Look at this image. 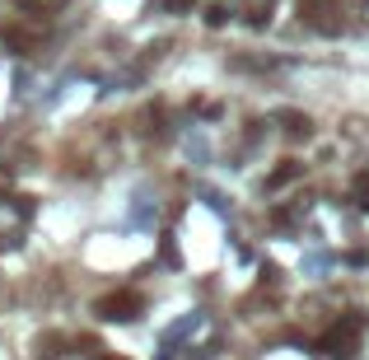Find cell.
I'll return each mask as SVG.
<instances>
[{"instance_id":"obj_2","label":"cell","mask_w":369,"mask_h":360,"mask_svg":"<svg viewBox=\"0 0 369 360\" xmlns=\"http://www.w3.org/2000/svg\"><path fill=\"white\" fill-rule=\"evenodd\" d=\"M136 309H140V299L136 295H108V299H98V313H103V318H112V323H117V318H136Z\"/></svg>"},{"instance_id":"obj_6","label":"cell","mask_w":369,"mask_h":360,"mask_svg":"<svg viewBox=\"0 0 369 360\" xmlns=\"http://www.w3.org/2000/svg\"><path fill=\"white\" fill-rule=\"evenodd\" d=\"M169 5H173V10H187V5H192V0H169Z\"/></svg>"},{"instance_id":"obj_5","label":"cell","mask_w":369,"mask_h":360,"mask_svg":"<svg viewBox=\"0 0 369 360\" xmlns=\"http://www.w3.org/2000/svg\"><path fill=\"white\" fill-rule=\"evenodd\" d=\"M225 19H229V10H225V5H211V10H206V24H211V29H220Z\"/></svg>"},{"instance_id":"obj_3","label":"cell","mask_w":369,"mask_h":360,"mask_svg":"<svg viewBox=\"0 0 369 360\" xmlns=\"http://www.w3.org/2000/svg\"><path fill=\"white\" fill-rule=\"evenodd\" d=\"M299 173H304V164H299V159H285V164H280V169L266 178V188H285L290 178H299Z\"/></svg>"},{"instance_id":"obj_4","label":"cell","mask_w":369,"mask_h":360,"mask_svg":"<svg viewBox=\"0 0 369 360\" xmlns=\"http://www.w3.org/2000/svg\"><path fill=\"white\" fill-rule=\"evenodd\" d=\"M355 202L369 211V173H360V178H355Z\"/></svg>"},{"instance_id":"obj_8","label":"cell","mask_w":369,"mask_h":360,"mask_svg":"<svg viewBox=\"0 0 369 360\" xmlns=\"http://www.w3.org/2000/svg\"><path fill=\"white\" fill-rule=\"evenodd\" d=\"M98 360H126V356H98Z\"/></svg>"},{"instance_id":"obj_1","label":"cell","mask_w":369,"mask_h":360,"mask_svg":"<svg viewBox=\"0 0 369 360\" xmlns=\"http://www.w3.org/2000/svg\"><path fill=\"white\" fill-rule=\"evenodd\" d=\"M355 337H360V318L337 323V328H332V337H327V356H332V360H351L355 356Z\"/></svg>"},{"instance_id":"obj_7","label":"cell","mask_w":369,"mask_h":360,"mask_svg":"<svg viewBox=\"0 0 369 360\" xmlns=\"http://www.w3.org/2000/svg\"><path fill=\"white\" fill-rule=\"evenodd\" d=\"M19 5H29V10H33V5H47V0H19Z\"/></svg>"}]
</instances>
